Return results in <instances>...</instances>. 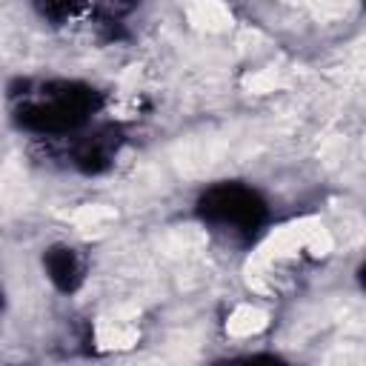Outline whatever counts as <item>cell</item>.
Listing matches in <instances>:
<instances>
[{
  "label": "cell",
  "mask_w": 366,
  "mask_h": 366,
  "mask_svg": "<svg viewBox=\"0 0 366 366\" xmlns=\"http://www.w3.org/2000/svg\"><path fill=\"white\" fill-rule=\"evenodd\" d=\"M100 109V92L74 80L43 86V97L17 109V123L37 134H69Z\"/></svg>",
  "instance_id": "cell-1"
},
{
  "label": "cell",
  "mask_w": 366,
  "mask_h": 366,
  "mask_svg": "<svg viewBox=\"0 0 366 366\" xmlns=\"http://www.w3.org/2000/svg\"><path fill=\"white\" fill-rule=\"evenodd\" d=\"M197 214L206 223L232 226L237 232L254 234L266 223L269 209H266V200L254 189L243 183H217L200 194Z\"/></svg>",
  "instance_id": "cell-2"
},
{
  "label": "cell",
  "mask_w": 366,
  "mask_h": 366,
  "mask_svg": "<svg viewBox=\"0 0 366 366\" xmlns=\"http://www.w3.org/2000/svg\"><path fill=\"white\" fill-rule=\"evenodd\" d=\"M120 143H123V132L117 126H100L74 143V152H71L74 166L83 174H100L112 166Z\"/></svg>",
  "instance_id": "cell-3"
},
{
  "label": "cell",
  "mask_w": 366,
  "mask_h": 366,
  "mask_svg": "<svg viewBox=\"0 0 366 366\" xmlns=\"http://www.w3.org/2000/svg\"><path fill=\"white\" fill-rule=\"evenodd\" d=\"M43 266H46L49 280L60 292H74L83 280V266H80L74 249H69V246H51L43 254Z\"/></svg>",
  "instance_id": "cell-4"
},
{
  "label": "cell",
  "mask_w": 366,
  "mask_h": 366,
  "mask_svg": "<svg viewBox=\"0 0 366 366\" xmlns=\"http://www.w3.org/2000/svg\"><path fill=\"white\" fill-rule=\"evenodd\" d=\"M31 3H34V9H37L46 20L63 23V20H69V17L80 9L83 0H31Z\"/></svg>",
  "instance_id": "cell-5"
},
{
  "label": "cell",
  "mask_w": 366,
  "mask_h": 366,
  "mask_svg": "<svg viewBox=\"0 0 366 366\" xmlns=\"http://www.w3.org/2000/svg\"><path fill=\"white\" fill-rule=\"evenodd\" d=\"M357 283H360V286L366 289V263H363V266L357 269Z\"/></svg>",
  "instance_id": "cell-6"
},
{
  "label": "cell",
  "mask_w": 366,
  "mask_h": 366,
  "mask_svg": "<svg viewBox=\"0 0 366 366\" xmlns=\"http://www.w3.org/2000/svg\"><path fill=\"white\" fill-rule=\"evenodd\" d=\"M363 6H366V0H363Z\"/></svg>",
  "instance_id": "cell-7"
}]
</instances>
